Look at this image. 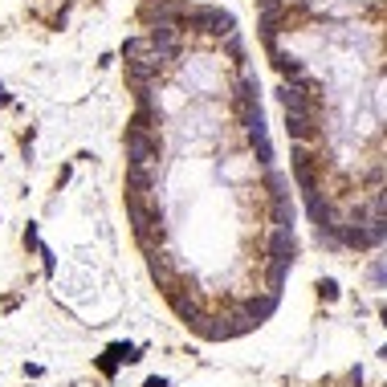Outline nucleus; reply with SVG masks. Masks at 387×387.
I'll return each instance as SVG.
<instances>
[{
  "mask_svg": "<svg viewBox=\"0 0 387 387\" xmlns=\"http://www.w3.org/2000/svg\"><path fill=\"white\" fill-rule=\"evenodd\" d=\"M106 355H110V359H115V363H135V359H139V355H135V346H131V342H119V346H110V351H106Z\"/></svg>",
  "mask_w": 387,
  "mask_h": 387,
  "instance_id": "obj_9",
  "label": "nucleus"
},
{
  "mask_svg": "<svg viewBox=\"0 0 387 387\" xmlns=\"http://www.w3.org/2000/svg\"><path fill=\"white\" fill-rule=\"evenodd\" d=\"M379 318H384V326H387V306H384V310H379Z\"/></svg>",
  "mask_w": 387,
  "mask_h": 387,
  "instance_id": "obj_14",
  "label": "nucleus"
},
{
  "mask_svg": "<svg viewBox=\"0 0 387 387\" xmlns=\"http://www.w3.org/2000/svg\"><path fill=\"white\" fill-rule=\"evenodd\" d=\"M371 282H375V286H384V282H387V265H375V269H371Z\"/></svg>",
  "mask_w": 387,
  "mask_h": 387,
  "instance_id": "obj_11",
  "label": "nucleus"
},
{
  "mask_svg": "<svg viewBox=\"0 0 387 387\" xmlns=\"http://www.w3.org/2000/svg\"><path fill=\"white\" fill-rule=\"evenodd\" d=\"M277 98L286 102V115H310V106H306V94L298 90V86H282Z\"/></svg>",
  "mask_w": 387,
  "mask_h": 387,
  "instance_id": "obj_4",
  "label": "nucleus"
},
{
  "mask_svg": "<svg viewBox=\"0 0 387 387\" xmlns=\"http://www.w3.org/2000/svg\"><path fill=\"white\" fill-rule=\"evenodd\" d=\"M147 387H168V379H159V375H155V379H147Z\"/></svg>",
  "mask_w": 387,
  "mask_h": 387,
  "instance_id": "obj_12",
  "label": "nucleus"
},
{
  "mask_svg": "<svg viewBox=\"0 0 387 387\" xmlns=\"http://www.w3.org/2000/svg\"><path fill=\"white\" fill-rule=\"evenodd\" d=\"M159 139L155 135H147V131H131L126 135V155H131V163L135 168H155L159 163Z\"/></svg>",
  "mask_w": 387,
  "mask_h": 387,
  "instance_id": "obj_1",
  "label": "nucleus"
},
{
  "mask_svg": "<svg viewBox=\"0 0 387 387\" xmlns=\"http://www.w3.org/2000/svg\"><path fill=\"white\" fill-rule=\"evenodd\" d=\"M151 184H155V171H151V168H135V163H131V192L143 196Z\"/></svg>",
  "mask_w": 387,
  "mask_h": 387,
  "instance_id": "obj_8",
  "label": "nucleus"
},
{
  "mask_svg": "<svg viewBox=\"0 0 387 387\" xmlns=\"http://www.w3.org/2000/svg\"><path fill=\"white\" fill-rule=\"evenodd\" d=\"M379 355H384V359H387V346H384V351H379Z\"/></svg>",
  "mask_w": 387,
  "mask_h": 387,
  "instance_id": "obj_15",
  "label": "nucleus"
},
{
  "mask_svg": "<svg viewBox=\"0 0 387 387\" xmlns=\"http://www.w3.org/2000/svg\"><path fill=\"white\" fill-rule=\"evenodd\" d=\"M269 53H273V66H277L282 73H290V78H298V73H302V61H298V57H290V53H282L277 45H269Z\"/></svg>",
  "mask_w": 387,
  "mask_h": 387,
  "instance_id": "obj_7",
  "label": "nucleus"
},
{
  "mask_svg": "<svg viewBox=\"0 0 387 387\" xmlns=\"http://www.w3.org/2000/svg\"><path fill=\"white\" fill-rule=\"evenodd\" d=\"M293 224V204L286 196H273V228H290Z\"/></svg>",
  "mask_w": 387,
  "mask_h": 387,
  "instance_id": "obj_6",
  "label": "nucleus"
},
{
  "mask_svg": "<svg viewBox=\"0 0 387 387\" xmlns=\"http://www.w3.org/2000/svg\"><path fill=\"white\" fill-rule=\"evenodd\" d=\"M0 106H8V94H4V90H0Z\"/></svg>",
  "mask_w": 387,
  "mask_h": 387,
  "instance_id": "obj_13",
  "label": "nucleus"
},
{
  "mask_svg": "<svg viewBox=\"0 0 387 387\" xmlns=\"http://www.w3.org/2000/svg\"><path fill=\"white\" fill-rule=\"evenodd\" d=\"M192 24L196 29H204V33H217V37H233V13H224V8H192Z\"/></svg>",
  "mask_w": 387,
  "mask_h": 387,
  "instance_id": "obj_2",
  "label": "nucleus"
},
{
  "mask_svg": "<svg viewBox=\"0 0 387 387\" xmlns=\"http://www.w3.org/2000/svg\"><path fill=\"white\" fill-rule=\"evenodd\" d=\"M286 131H290V139H310L314 135V122H310V115H286Z\"/></svg>",
  "mask_w": 387,
  "mask_h": 387,
  "instance_id": "obj_5",
  "label": "nucleus"
},
{
  "mask_svg": "<svg viewBox=\"0 0 387 387\" xmlns=\"http://www.w3.org/2000/svg\"><path fill=\"white\" fill-rule=\"evenodd\" d=\"M318 290H322V298H326V302H335V298H339V286H335V282H330V277H326V282H322V286H318Z\"/></svg>",
  "mask_w": 387,
  "mask_h": 387,
  "instance_id": "obj_10",
  "label": "nucleus"
},
{
  "mask_svg": "<svg viewBox=\"0 0 387 387\" xmlns=\"http://www.w3.org/2000/svg\"><path fill=\"white\" fill-rule=\"evenodd\" d=\"M269 261H293V233L290 228H273L269 233Z\"/></svg>",
  "mask_w": 387,
  "mask_h": 387,
  "instance_id": "obj_3",
  "label": "nucleus"
}]
</instances>
